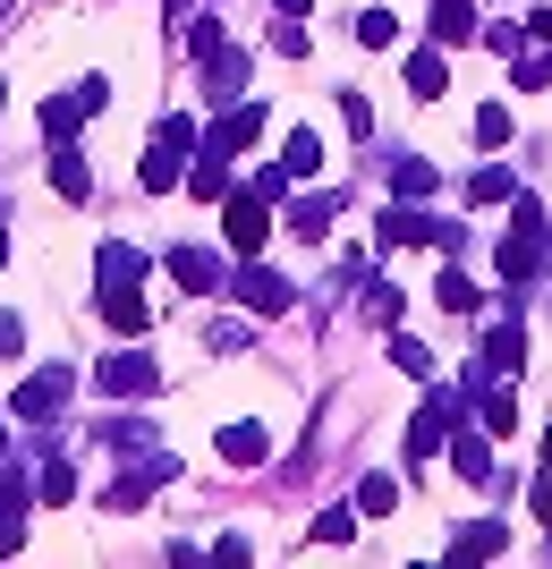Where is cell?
<instances>
[{
	"instance_id": "9c48e42d",
	"label": "cell",
	"mask_w": 552,
	"mask_h": 569,
	"mask_svg": "<svg viewBox=\"0 0 552 569\" xmlns=\"http://www.w3.org/2000/svg\"><path fill=\"white\" fill-rule=\"evenodd\" d=\"M264 137V102H221V119L213 128H204V144H195V153H247V144Z\"/></svg>"
},
{
	"instance_id": "cb8c5ba5",
	"label": "cell",
	"mask_w": 552,
	"mask_h": 569,
	"mask_svg": "<svg viewBox=\"0 0 552 569\" xmlns=\"http://www.w3.org/2000/svg\"><path fill=\"white\" fill-rule=\"evenodd\" d=\"M332 213H340V196H307V204L289 213V230H298V238L314 247V238H332Z\"/></svg>"
},
{
	"instance_id": "e0dca14e",
	"label": "cell",
	"mask_w": 552,
	"mask_h": 569,
	"mask_svg": "<svg viewBox=\"0 0 552 569\" xmlns=\"http://www.w3.org/2000/svg\"><path fill=\"white\" fill-rule=\"evenodd\" d=\"M51 188L69 196V204H86V196H94V170H86V153H77V144H51Z\"/></svg>"
},
{
	"instance_id": "83f0119b",
	"label": "cell",
	"mask_w": 552,
	"mask_h": 569,
	"mask_svg": "<svg viewBox=\"0 0 552 569\" xmlns=\"http://www.w3.org/2000/svg\"><path fill=\"white\" fill-rule=\"evenodd\" d=\"M468 137H476L484 153H493V144H510V111H502V102H476V119H468Z\"/></svg>"
},
{
	"instance_id": "ffe728a7",
	"label": "cell",
	"mask_w": 552,
	"mask_h": 569,
	"mask_svg": "<svg viewBox=\"0 0 552 569\" xmlns=\"http://www.w3.org/2000/svg\"><path fill=\"white\" fill-rule=\"evenodd\" d=\"M502 545H510L502 527H493V519H476V527H459V536H451V561H493Z\"/></svg>"
},
{
	"instance_id": "d6986e66",
	"label": "cell",
	"mask_w": 552,
	"mask_h": 569,
	"mask_svg": "<svg viewBox=\"0 0 552 569\" xmlns=\"http://www.w3.org/2000/svg\"><path fill=\"white\" fill-rule=\"evenodd\" d=\"M137 188H144V196L179 188V153H170V144H144V153H137Z\"/></svg>"
},
{
	"instance_id": "4316f807",
	"label": "cell",
	"mask_w": 552,
	"mask_h": 569,
	"mask_svg": "<svg viewBox=\"0 0 552 569\" xmlns=\"http://www.w3.org/2000/svg\"><path fill=\"white\" fill-rule=\"evenodd\" d=\"M391 366H400L409 382H433V349H425V340H409V332H391Z\"/></svg>"
},
{
	"instance_id": "6da1fadb",
	"label": "cell",
	"mask_w": 552,
	"mask_h": 569,
	"mask_svg": "<svg viewBox=\"0 0 552 569\" xmlns=\"http://www.w3.org/2000/svg\"><path fill=\"white\" fill-rule=\"evenodd\" d=\"M493 272H502V289H528V281H544L552 272V221H510V238L493 247Z\"/></svg>"
},
{
	"instance_id": "836d02e7",
	"label": "cell",
	"mask_w": 552,
	"mask_h": 569,
	"mask_svg": "<svg viewBox=\"0 0 552 569\" xmlns=\"http://www.w3.org/2000/svg\"><path fill=\"white\" fill-rule=\"evenodd\" d=\"M340 128H349V137H374V111H365V94H340Z\"/></svg>"
},
{
	"instance_id": "b9f144b4",
	"label": "cell",
	"mask_w": 552,
	"mask_h": 569,
	"mask_svg": "<svg viewBox=\"0 0 552 569\" xmlns=\"http://www.w3.org/2000/svg\"><path fill=\"white\" fill-rule=\"evenodd\" d=\"M544 468H552V426H544Z\"/></svg>"
},
{
	"instance_id": "ba28073f",
	"label": "cell",
	"mask_w": 552,
	"mask_h": 569,
	"mask_svg": "<svg viewBox=\"0 0 552 569\" xmlns=\"http://www.w3.org/2000/svg\"><path fill=\"white\" fill-rule=\"evenodd\" d=\"M162 272L179 289H188V298H221V289H230V263L213 256V247H170L162 256Z\"/></svg>"
},
{
	"instance_id": "f1b7e54d",
	"label": "cell",
	"mask_w": 552,
	"mask_h": 569,
	"mask_svg": "<svg viewBox=\"0 0 552 569\" xmlns=\"http://www.w3.org/2000/svg\"><path fill=\"white\" fill-rule=\"evenodd\" d=\"M358 510H365V519H391V510H400V485H391V476H365V485H358Z\"/></svg>"
},
{
	"instance_id": "52a82bcc",
	"label": "cell",
	"mask_w": 552,
	"mask_h": 569,
	"mask_svg": "<svg viewBox=\"0 0 552 569\" xmlns=\"http://www.w3.org/2000/svg\"><path fill=\"white\" fill-rule=\"evenodd\" d=\"M519 357H528V332H519V323H510V307H502V323H484V332H476V375H468V391H476V382L519 375Z\"/></svg>"
},
{
	"instance_id": "30bf717a",
	"label": "cell",
	"mask_w": 552,
	"mask_h": 569,
	"mask_svg": "<svg viewBox=\"0 0 552 569\" xmlns=\"http://www.w3.org/2000/svg\"><path fill=\"white\" fill-rule=\"evenodd\" d=\"M153 281V256H144L137 238H102V256H94V289H144Z\"/></svg>"
},
{
	"instance_id": "4dcf8cb0",
	"label": "cell",
	"mask_w": 552,
	"mask_h": 569,
	"mask_svg": "<svg viewBox=\"0 0 552 569\" xmlns=\"http://www.w3.org/2000/svg\"><path fill=\"white\" fill-rule=\"evenodd\" d=\"M358 43L365 51H391V43H400V18H391V9H365V18H358Z\"/></svg>"
},
{
	"instance_id": "8d00e7d4",
	"label": "cell",
	"mask_w": 552,
	"mask_h": 569,
	"mask_svg": "<svg viewBox=\"0 0 552 569\" xmlns=\"http://www.w3.org/2000/svg\"><path fill=\"white\" fill-rule=\"evenodd\" d=\"M26 349V323H18V315H0V357H18Z\"/></svg>"
},
{
	"instance_id": "60d3db41",
	"label": "cell",
	"mask_w": 552,
	"mask_h": 569,
	"mask_svg": "<svg viewBox=\"0 0 552 569\" xmlns=\"http://www.w3.org/2000/svg\"><path fill=\"white\" fill-rule=\"evenodd\" d=\"M0 263H9V213H0Z\"/></svg>"
},
{
	"instance_id": "8992f818",
	"label": "cell",
	"mask_w": 552,
	"mask_h": 569,
	"mask_svg": "<svg viewBox=\"0 0 552 569\" xmlns=\"http://www.w3.org/2000/svg\"><path fill=\"white\" fill-rule=\"evenodd\" d=\"M451 426H468V400L433 382V391H425V417L409 426V468H425V459L442 451V442H451Z\"/></svg>"
},
{
	"instance_id": "3957f363",
	"label": "cell",
	"mask_w": 552,
	"mask_h": 569,
	"mask_svg": "<svg viewBox=\"0 0 552 569\" xmlns=\"http://www.w3.org/2000/svg\"><path fill=\"white\" fill-rule=\"evenodd\" d=\"M221 238H230V256H264V238H272V196H264V188H230V196H221Z\"/></svg>"
},
{
	"instance_id": "f546056e",
	"label": "cell",
	"mask_w": 552,
	"mask_h": 569,
	"mask_svg": "<svg viewBox=\"0 0 552 569\" xmlns=\"http://www.w3.org/2000/svg\"><path fill=\"white\" fill-rule=\"evenodd\" d=\"M153 144H170V153H195V144H204V128H195L188 111H170L162 128H153Z\"/></svg>"
},
{
	"instance_id": "484cf974",
	"label": "cell",
	"mask_w": 552,
	"mask_h": 569,
	"mask_svg": "<svg viewBox=\"0 0 552 569\" xmlns=\"http://www.w3.org/2000/svg\"><path fill=\"white\" fill-rule=\"evenodd\" d=\"M391 188L409 196V204H425V196H433V188H442V170H433V162H416V153H409V162L391 170Z\"/></svg>"
},
{
	"instance_id": "4fadbf2b",
	"label": "cell",
	"mask_w": 552,
	"mask_h": 569,
	"mask_svg": "<svg viewBox=\"0 0 552 569\" xmlns=\"http://www.w3.org/2000/svg\"><path fill=\"white\" fill-rule=\"evenodd\" d=\"M221 459H230V468H264L272 459V433L255 426V417H239V426H221V442H213Z\"/></svg>"
},
{
	"instance_id": "603a6c76",
	"label": "cell",
	"mask_w": 552,
	"mask_h": 569,
	"mask_svg": "<svg viewBox=\"0 0 552 569\" xmlns=\"http://www.w3.org/2000/svg\"><path fill=\"white\" fill-rule=\"evenodd\" d=\"M476 298H484V289L468 281L459 263H451V272H442V281H433V307H442V315H476Z\"/></svg>"
},
{
	"instance_id": "1f68e13d",
	"label": "cell",
	"mask_w": 552,
	"mask_h": 569,
	"mask_svg": "<svg viewBox=\"0 0 552 569\" xmlns=\"http://www.w3.org/2000/svg\"><path fill=\"white\" fill-rule=\"evenodd\" d=\"M307 536H314V545H349V536H358V510H314Z\"/></svg>"
},
{
	"instance_id": "ab89813d",
	"label": "cell",
	"mask_w": 552,
	"mask_h": 569,
	"mask_svg": "<svg viewBox=\"0 0 552 569\" xmlns=\"http://www.w3.org/2000/svg\"><path fill=\"white\" fill-rule=\"evenodd\" d=\"M9 451H18V433H9V417H0V459H9Z\"/></svg>"
},
{
	"instance_id": "e575fe53",
	"label": "cell",
	"mask_w": 552,
	"mask_h": 569,
	"mask_svg": "<svg viewBox=\"0 0 552 569\" xmlns=\"http://www.w3.org/2000/svg\"><path fill=\"white\" fill-rule=\"evenodd\" d=\"M272 51H281V60H307V26H281V18H272Z\"/></svg>"
},
{
	"instance_id": "ac0fdd59",
	"label": "cell",
	"mask_w": 552,
	"mask_h": 569,
	"mask_svg": "<svg viewBox=\"0 0 552 569\" xmlns=\"http://www.w3.org/2000/svg\"><path fill=\"white\" fill-rule=\"evenodd\" d=\"M230 188H239V179H230V153H195V170H188V196H195V204H221Z\"/></svg>"
},
{
	"instance_id": "7c38bea8",
	"label": "cell",
	"mask_w": 552,
	"mask_h": 569,
	"mask_svg": "<svg viewBox=\"0 0 552 569\" xmlns=\"http://www.w3.org/2000/svg\"><path fill=\"white\" fill-rule=\"evenodd\" d=\"M94 298H102V323H111L120 340L153 332V298H144V289H94Z\"/></svg>"
},
{
	"instance_id": "d6a6232c",
	"label": "cell",
	"mask_w": 552,
	"mask_h": 569,
	"mask_svg": "<svg viewBox=\"0 0 552 569\" xmlns=\"http://www.w3.org/2000/svg\"><path fill=\"white\" fill-rule=\"evenodd\" d=\"M400 307H409V298H400L391 281H374V289H365V315H374V323H400Z\"/></svg>"
},
{
	"instance_id": "44dd1931",
	"label": "cell",
	"mask_w": 552,
	"mask_h": 569,
	"mask_svg": "<svg viewBox=\"0 0 552 569\" xmlns=\"http://www.w3.org/2000/svg\"><path fill=\"white\" fill-rule=\"evenodd\" d=\"M510 196H519V179H510L502 162H476V170H468V204H510Z\"/></svg>"
},
{
	"instance_id": "d590c367",
	"label": "cell",
	"mask_w": 552,
	"mask_h": 569,
	"mask_svg": "<svg viewBox=\"0 0 552 569\" xmlns=\"http://www.w3.org/2000/svg\"><path fill=\"white\" fill-rule=\"evenodd\" d=\"M247 340V323H213V315H204V349H239Z\"/></svg>"
},
{
	"instance_id": "5b68a950",
	"label": "cell",
	"mask_w": 552,
	"mask_h": 569,
	"mask_svg": "<svg viewBox=\"0 0 552 569\" xmlns=\"http://www.w3.org/2000/svg\"><path fill=\"white\" fill-rule=\"evenodd\" d=\"M86 382H94L102 400H137V391H162V366H153V349H111Z\"/></svg>"
},
{
	"instance_id": "f35d334b",
	"label": "cell",
	"mask_w": 552,
	"mask_h": 569,
	"mask_svg": "<svg viewBox=\"0 0 552 569\" xmlns=\"http://www.w3.org/2000/svg\"><path fill=\"white\" fill-rule=\"evenodd\" d=\"M314 0H272V18H307Z\"/></svg>"
},
{
	"instance_id": "277c9868",
	"label": "cell",
	"mask_w": 552,
	"mask_h": 569,
	"mask_svg": "<svg viewBox=\"0 0 552 569\" xmlns=\"http://www.w3.org/2000/svg\"><path fill=\"white\" fill-rule=\"evenodd\" d=\"M69 400H77V366H43V375H26L18 391H9V417H18V426H51Z\"/></svg>"
},
{
	"instance_id": "9a60e30c",
	"label": "cell",
	"mask_w": 552,
	"mask_h": 569,
	"mask_svg": "<svg viewBox=\"0 0 552 569\" xmlns=\"http://www.w3.org/2000/svg\"><path fill=\"white\" fill-rule=\"evenodd\" d=\"M451 468L468 476V485H484V476H493V433L484 426H451Z\"/></svg>"
},
{
	"instance_id": "5bb4252c",
	"label": "cell",
	"mask_w": 552,
	"mask_h": 569,
	"mask_svg": "<svg viewBox=\"0 0 552 569\" xmlns=\"http://www.w3.org/2000/svg\"><path fill=\"white\" fill-rule=\"evenodd\" d=\"M239 86H247V60L230 43H213V51H204V102L221 111V102H239Z\"/></svg>"
},
{
	"instance_id": "8fae6325",
	"label": "cell",
	"mask_w": 552,
	"mask_h": 569,
	"mask_svg": "<svg viewBox=\"0 0 552 569\" xmlns=\"http://www.w3.org/2000/svg\"><path fill=\"white\" fill-rule=\"evenodd\" d=\"M26 510H34V476H26V468H18V451H9V459H0V552H18Z\"/></svg>"
},
{
	"instance_id": "2e32d148",
	"label": "cell",
	"mask_w": 552,
	"mask_h": 569,
	"mask_svg": "<svg viewBox=\"0 0 552 569\" xmlns=\"http://www.w3.org/2000/svg\"><path fill=\"white\" fill-rule=\"evenodd\" d=\"M400 77H409V94H416V102H433L442 86H451V69H442V43H416L409 60H400Z\"/></svg>"
},
{
	"instance_id": "7a4b0ae2",
	"label": "cell",
	"mask_w": 552,
	"mask_h": 569,
	"mask_svg": "<svg viewBox=\"0 0 552 569\" xmlns=\"http://www.w3.org/2000/svg\"><path fill=\"white\" fill-rule=\"evenodd\" d=\"M230 298H239V307L255 315V323H281V315L298 307V281H289V272H272V263H255V256H247L239 272H230Z\"/></svg>"
},
{
	"instance_id": "d4e9b609",
	"label": "cell",
	"mask_w": 552,
	"mask_h": 569,
	"mask_svg": "<svg viewBox=\"0 0 552 569\" xmlns=\"http://www.w3.org/2000/svg\"><path fill=\"white\" fill-rule=\"evenodd\" d=\"M281 170H289V179H314V170H323V144H314L307 128H289V144H281Z\"/></svg>"
},
{
	"instance_id": "7402d4cb",
	"label": "cell",
	"mask_w": 552,
	"mask_h": 569,
	"mask_svg": "<svg viewBox=\"0 0 552 569\" xmlns=\"http://www.w3.org/2000/svg\"><path fill=\"white\" fill-rule=\"evenodd\" d=\"M77 128H86V102H77V86H69V94H51V102H43V137H51V144H69Z\"/></svg>"
},
{
	"instance_id": "74e56055",
	"label": "cell",
	"mask_w": 552,
	"mask_h": 569,
	"mask_svg": "<svg viewBox=\"0 0 552 569\" xmlns=\"http://www.w3.org/2000/svg\"><path fill=\"white\" fill-rule=\"evenodd\" d=\"M535 519H544V527H552V468H544V476H535Z\"/></svg>"
}]
</instances>
